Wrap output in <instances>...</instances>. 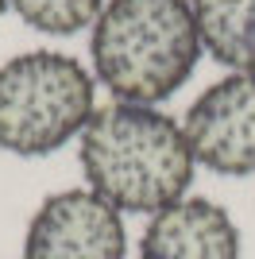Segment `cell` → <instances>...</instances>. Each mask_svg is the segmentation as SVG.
<instances>
[{
	"label": "cell",
	"instance_id": "6da1fadb",
	"mask_svg": "<svg viewBox=\"0 0 255 259\" xmlns=\"http://www.w3.org/2000/svg\"><path fill=\"white\" fill-rule=\"evenodd\" d=\"M85 182L120 213H162L193 182V151L174 116L155 105L112 101L77 136Z\"/></svg>",
	"mask_w": 255,
	"mask_h": 259
},
{
	"label": "cell",
	"instance_id": "7a4b0ae2",
	"mask_svg": "<svg viewBox=\"0 0 255 259\" xmlns=\"http://www.w3.org/2000/svg\"><path fill=\"white\" fill-rule=\"evenodd\" d=\"M201 51L190 0H112L89 43L97 81L132 105H159L178 93Z\"/></svg>",
	"mask_w": 255,
	"mask_h": 259
},
{
	"label": "cell",
	"instance_id": "5b68a950",
	"mask_svg": "<svg viewBox=\"0 0 255 259\" xmlns=\"http://www.w3.org/2000/svg\"><path fill=\"white\" fill-rule=\"evenodd\" d=\"M186 140L193 162L212 174H255V74H228L212 81L186 112Z\"/></svg>",
	"mask_w": 255,
	"mask_h": 259
},
{
	"label": "cell",
	"instance_id": "9c48e42d",
	"mask_svg": "<svg viewBox=\"0 0 255 259\" xmlns=\"http://www.w3.org/2000/svg\"><path fill=\"white\" fill-rule=\"evenodd\" d=\"M4 8H8V0H0V16H4Z\"/></svg>",
	"mask_w": 255,
	"mask_h": 259
},
{
	"label": "cell",
	"instance_id": "3957f363",
	"mask_svg": "<svg viewBox=\"0 0 255 259\" xmlns=\"http://www.w3.org/2000/svg\"><path fill=\"white\" fill-rule=\"evenodd\" d=\"M93 112V74L74 54L27 51L0 66V147L8 155H54L81 136Z\"/></svg>",
	"mask_w": 255,
	"mask_h": 259
},
{
	"label": "cell",
	"instance_id": "ba28073f",
	"mask_svg": "<svg viewBox=\"0 0 255 259\" xmlns=\"http://www.w3.org/2000/svg\"><path fill=\"white\" fill-rule=\"evenodd\" d=\"M23 23L42 35H74L101 16V0H8Z\"/></svg>",
	"mask_w": 255,
	"mask_h": 259
},
{
	"label": "cell",
	"instance_id": "8992f818",
	"mask_svg": "<svg viewBox=\"0 0 255 259\" xmlns=\"http://www.w3.org/2000/svg\"><path fill=\"white\" fill-rule=\"evenodd\" d=\"M139 259H240V232L217 201L182 197L151 217Z\"/></svg>",
	"mask_w": 255,
	"mask_h": 259
},
{
	"label": "cell",
	"instance_id": "277c9868",
	"mask_svg": "<svg viewBox=\"0 0 255 259\" xmlns=\"http://www.w3.org/2000/svg\"><path fill=\"white\" fill-rule=\"evenodd\" d=\"M128 232L120 209L85 190L51 194L23 232V259H124Z\"/></svg>",
	"mask_w": 255,
	"mask_h": 259
},
{
	"label": "cell",
	"instance_id": "52a82bcc",
	"mask_svg": "<svg viewBox=\"0 0 255 259\" xmlns=\"http://www.w3.org/2000/svg\"><path fill=\"white\" fill-rule=\"evenodd\" d=\"M201 47L232 74H255V0H193Z\"/></svg>",
	"mask_w": 255,
	"mask_h": 259
}]
</instances>
